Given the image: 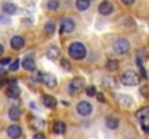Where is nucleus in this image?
I'll return each mask as SVG.
<instances>
[{"label": "nucleus", "instance_id": "nucleus-16", "mask_svg": "<svg viewBox=\"0 0 149 139\" xmlns=\"http://www.w3.org/2000/svg\"><path fill=\"white\" fill-rule=\"evenodd\" d=\"M42 101H44V104H45L47 107H49V109L56 107V104H58L56 98L52 97V96H44V97H42Z\"/></svg>", "mask_w": 149, "mask_h": 139}, {"label": "nucleus", "instance_id": "nucleus-33", "mask_svg": "<svg viewBox=\"0 0 149 139\" xmlns=\"http://www.w3.org/2000/svg\"><path fill=\"white\" fill-rule=\"evenodd\" d=\"M10 62V58H3V59H0V65H6V64H9Z\"/></svg>", "mask_w": 149, "mask_h": 139}, {"label": "nucleus", "instance_id": "nucleus-6", "mask_svg": "<svg viewBox=\"0 0 149 139\" xmlns=\"http://www.w3.org/2000/svg\"><path fill=\"white\" fill-rule=\"evenodd\" d=\"M77 112L81 115V116H88L91 112H93V106L88 103V101H80L77 104Z\"/></svg>", "mask_w": 149, "mask_h": 139}, {"label": "nucleus", "instance_id": "nucleus-1", "mask_svg": "<svg viewBox=\"0 0 149 139\" xmlns=\"http://www.w3.org/2000/svg\"><path fill=\"white\" fill-rule=\"evenodd\" d=\"M68 55L74 59H83L87 55V48L81 42H72L68 46Z\"/></svg>", "mask_w": 149, "mask_h": 139}, {"label": "nucleus", "instance_id": "nucleus-9", "mask_svg": "<svg viewBox=\"0 0 149 139\" xmlns=\"http://www.w3.org/2000/svg\"><path fill=\"white\" fill-rule=\"evenodd\" d=\"M22 135V128L17 126V125H12L7 128V136L10 139H17Z\"/></svg>", "mask_w": 149, "mask_h": 139}, {"label": "nucleus", "instance_id": "nucleus-4", "mask_svg": "<svg viewBox=\"0 0 149 139\" xmlns=\"http://www.w3.org/2000/svg\"><path fill=\"white\" fill-rule=\"evenodd\" d=\"M74 28H75L74 20H72L71 17H65V19H62V22H61V26H59V34H62V35L71 34V32L74 31Z\"/></svg>", "mask_w": 149, "mask_h": 139}, {"label": "nucleus", "instance_id": "nucleus-31", "mask_svg": "<svg viewBox=\"0 0 149 139\" xmlns=\"http://www.w3.org/2000/svg\"><path fill=\"white\" fill-rule=\"evenodd\" d=\"M41 74H42V73H36V74L32 77V80H33L35 83H41Z\"/></svg>", "mask_w": 149, "mask_h": 139}, {"label": "nucleus", "instance_id": "nucleus-13", "mask_svg": "<svg viewBox=\"0 0 149 139\" xmlns=\"http://www.w3.org/2000/svg\"><path fill=\"white\" fill-rule=\"evenodd\" d=\"M19 94H20V89L16 86V83L15 84H10L7 89H6V96L7 97H19Z\"/></svg>", "mask_w": 149, "mask_h": 139}, {"label": "nucleus", "instance_id": "nucleus-26", "mask_svg": "<svg viewBox=\"0 0 149 139\" xmlns=\"http://www.w3.org/2000/svg\"><path fill=\"white\" fill-rule=\"evenodd\" d=\"M58 7H59V0H48V3H47L48 10H56Z\"/></svg>", "mask_w": 149, "mask_h": 139}, {"label": "nucleus", "instance_id": "nucleus-17", "mask_svg": "<svg viewBox=\"0 0 149 139\" xmlns=\"http://www.w3.org/2000/svg\"><path fill=\"white\" fill-rule=\"evenodd\" d=\"M3 12H4L6 15H15V13L17 12V7H16V4H13V3H10V1H6V3L3 4Z\"/></svg>", "mask_w": 149, "mask_h": 139}, {"label": "nucleus", "instance_id": "nucleus-3", "mask_svg": "<svg viewBox=\"0 0 149 139\" xmlns=\"http://www.w3.org/2000/svg\"><path fill=\"white\" fill-rule=\"evenodd\" d=\"M113 49H114V52H117V54H126V52L130 49V44H129V41H127V39L120 38V39L114 41V44H113Z\"/></svg>", "mask_w": 149, "mask_h": 139}, {"label": "nucleus", "instance_id": "nucleus-34", "mask_svg": "<svg viewBox=\"0 0 149 139\" xmlns=\"http://www.w3.org/2000/svg\"><path fill=\"white\" fill-rule=\"evenodd\" d=\"M32 139H45V135H44V133H36Z\"/></svg>", "mask_w": 149, "mask_h": 139}, {"label": "nucleus", "instance_id": "nucleus-10", "mask_svg": "<svg viewBox=\"0 0 149 139\" xmlns=\"http://www.w3.org/2000/svg\"><path fill=\"white\" fill-rule=\"evenodd\" d=\"M10 46H12V49L19 51V49H22V48L25 46V39H23L20 35H16V36H13V38L10 39Z\"/></svg>", "mask_w": 149, "mask_h": 139}, {"label": "nucleus", "instance_id": "nucleus-39", "mask_svg": "<svg viewBox=\"0 0 149 139\" xmlns=\"http://www.w3.org/2000/svg\"><path fill=\"white\" fill-rule=\"evenodd\" d=\"M0 73H1V71H0Z\"/></svg>", "mask_w": 149, "mask_h": 139}, {"label": "nucleus", "instance_id": "nucleus-11", "mask_svg": "<svg viewBox=\"0 0 149 139\" xmlns=\"http://www.w3.org/2000/svg\"><path fill=\"white\" fill-rule=\"evenodd\" d=\"M22 65H23L25 70H28V71H31V73H33V71L36 70V64H35V59H33L32 57H25L23 61H22Z\"/></svg>", "mask_w": 149, "mask_h": 139}, {"label": "nucleus", "instance_id": "nucleus-5", "mask_svg": "<svg viewBox=\"0 0 149 139\" xmlns=\"http://www.w3.org/2000/svg\"><path fill=\"white\" fill-rule=\"evenodd\" d=\"M41 83H44L47 87H55L56 86V77L51 73H42L41 74Z\"/></svg>", "mask_w": 149, "mask_h": 139}, {"label": "nucleus", "instance_id": "nucleus-25", "mask_svg": "<svg viewBox=\"0 0 149 139\" xmlns=\"http://www.w3.org/2000/svg\"><path fill=\"white\" fill-rule=\"evenodd\" d=\"M44 29H45V32H47L48 35H52V34L55 32V23H54L52 20H48V22L45 23V28H44Z\"/></svg>", "mask_w": 149, "mask_h": 139}, {"label": "nucleus", "instance_id": "nucleus-21", "mask_svg": "<svg viewBox=\"0 0 149 139\" xmlns=\"http://www.w3.org/2000/svg\"><path fill=\"white\" fill-rule=\"evenodd\" d=\"M47 57H48L49 59H56V58H59V49H58L56 46H51V48H48Z\"/></svg>", "mask_w": 149, "mask_h": 139}, {"label": "nucleus", "instance_id": "nucleus-19", "mask_svg": "<svg viewBox=\"0 0 149 139\" xmlns=\"http://www.w3.org/2000/svg\"><path fill=\"white\" fill-rule=\"evenodd\" d=\"M65 131H67V125H65L64 122L58 120V122H55V123H54V132H55V133L61 135V133H64Z\"/></svg>", "mask_w": 149, "mask_h": 139}, {"label": "nucleus", "instance_id": "nucleus-14", "mask_svg": "<svg viewBox=\"0 0 149 139\" xmlns=\"http://www.w3.org/2000/svg\"><path fill=\"white\" fill-rule=\"evenodd\" d=\"M136 117H138V120H141V122L146 120V119L149 117V106L141 107V109L136 112Z\"/></svg>", "mask_w": 149, "mask_h": 139}, {"label": "nucleus", "instance_id": "nucleus-30", "mask_svg": "<svg viewBox=\"0 0 149 139\" xmlns=\"http://www.w3.org/2000/svg\"><path fill=\"white\" fill-rule=\"evenodd\" d=\"M141 93H142V96L149 97V86H142L141 87Z\"/></svg>", "mask_w": 149, "mask_h": 139}, {"label": "nucleus", "instance_id": "nucleus-22", "mask_svg": "<svg viewBox=\"0 0 149 139\" xmlns=\"http://www.w3.org/2000/svg\"><path fill=\"white\" fill-rule=\"evenodd\" d=\"M106 68L109 71H117L119 70V61L117 59H109L106 62Z\"/></svg>", "mask_w": 149, "mask_h": 139}, {"label": "nucleus", "instance_id": "nucleus-8", "mask_svg": "<svg viewBox=\"0 0 149 139\" xmlns=\"http://www.w3.org/2000/svg\"><path fill=\"white\" fill-rule=\"evenodd\" d=\"M99 12L100 15H104V16H109L113 13V4L110 1H101L99 6Z\"/></svg>", "mask_w": 149, "mask_h": 139}, {"label": "nucleus", "instance_id": "nucleus-35", "mask_svg": "<svg viewBox=\"0 0 149 139\" xmlns=\"http://www.w3.org/2000/svg\"><path fill=\"white\" fill-rule=\"evenodd\" d=\"M141 74H142V77H146V73H145V68L141 65Z\"/></svg>", "mask_w": 149, "mask_h": 139}, {"label": "nucleus", "instance_id": "nucleus-27", "mask_svg": "<svg viewBox=\"0 0 149 139\" xmlns=\"http://www.w3.org/2000/svg\"><path fill=\"white\" fill-rule=\"evenodd\" d=\"M61 65H62V68H64V70L71 71V62H70L67 58H61Z\"/></svg>", "mask_w": 149, "mask_h": 139}, {"label": "nucleus", "instance_id": "nucleus-18", "mask_svg": "<svg viewBox=\"0 0 149 139\" xmlns=\"http://www.w3.org/2000/svg\"><path fill=\"white\" fill-rule=\"evenodd\" d=\"M90 3H91V0H75V7L80 12H84L90 7Z\"/></svg>", "mask_w": 149, "mask_h": 139}, {"label": "nucleus", "instance_id": "nucleus-23", "mask_svg": "<svg viewBox=\"0 0 149 139\" xmlns=\"http://www.w3.org/2000/svg\"><path fill=\"white\" fill-rule=\"evenodd\" d=\"M103 84H104L106 87H109V89H116V87H117V81H116L113 77H106V78L103 80Z\"/></svg>", "mask_w": 149, "mask_h": 139}, {"label": "nucleus", "instance_id": "nucleus-37", "mask_svg": "<svg viewBox=\"0 0 149 139\" xmlns=\"http://www.w3.org/2000/svg\"><path fill=\"white\" fill-rule=\"evenodd\" d=\"M1 54H3V45L0 44V57H1Z\"/></svg>", "mask_w": 149, "mask_h": 139}, {"label": "nucleus", "instance_id": "nucleus-28", "mask_svg": "<svg viewBox=\"0 0 149 139\" xmlns=\"http://www.w3.org/2000/svg\"><path fill=\"white\" fill-rule=\"evenodd\" d=\"M86 93H87V96H90V97H93V96H96V94H97L94 86H88V87L86 89Z\"/></svg>", "mask_w": 149, "mask_h": 139}, {"label": "nucleus", "instance_id": "nucleus-32", "mask_svg": "<svg viewBox=\"0 0 149 139\" xmlns=\"http://www.w3.org/2000/svg\"><path fill=\"white\" fill-rule=\"evenodd\" d=\"M125 6H130V4H133L135 3V0H120Z\"/></svg>", "mask_w": 149, "mask_h": 139}, {"label": "nucleus", "instance_id": "nucleus-15", "mask_svg": "<svg viewBox=\"0 0 149 139\" xmlns=\"http://www.w3.org/2000/svg\"><path fill=\"white\" fill-rule=\"evenodd\" d=\"M106 126L109 128V129H117L119 128V119L116 117V116H107L106 117Z\"/></svg>", "mask_w": 149, "mask_h": 139}, {"label": "nucleus", "instance_id": "nucleus-20", "mask_svg": "<svg viewBox=\"0 0 149 139\" xmlns=\"http://www.w3.org/2000/svg\"><path fill=\"white\" fill-rule=\"evenodd\" d=\"M20 116H22V112L19 110V107H10V110H9V117H10L12 120H19Z\"/></svg>", "mask_w": 149, "mask_h": 139}, {"label": "nucleus", "instance_id": "nucleus-2", "mask_svg": "<svg viewBox=\"0 0 149 139\" xmlns=\"http://www.w3.org/2000/svg\"><path fill=\"white\" fill-rule=\"evenodd\" d=\"M122 81H123V84H126V86H138L139 81H141V78H139V75H138L135 71L127 70V71H125V73L122 74Z\"/></svg>", "mask_w": 149, "mask_h": 139}, {"label": "nucleus", "instance_id": "nucleus-36", "mask_svg": "<svg viewBox=\"0 0 149 139\" xmlns=\"http://www.w3.org/2000/svg\"><path fill=\"white\" fill-rule=\"evenodd\" d=\"M96 96H97V98H99L100 101H104V97H103V94H100V93H97Z\"/></svg>", "mask_w": 149, "mask_h": 139}, {"label": "nucleus", "instance_id": "nucleus-7", "mask_svg": "<svg viewBox=\"0 0 149 139\" xmlns=\"http://www.w3.org/2000/svg\"><path fill=\"white\" fill-rule=\"evenodd\" d=\"M83 87H84V80L83 78H74V80H71V83H70V92L71 93H78L83 90Z\"/></svg>", "mask_w": 149, "mask_h": 139}, {"label": "nucleus", "instance_id": "nucleus-12", "mask_svg": "<svg viewBox=\"0 0 149 139\" xmlns=\"http://www.w3.org/2000/svg\"><path fill=\"white\" fill-rule=\"evenodd\" d=\"M29 126L32 129H41V128H44V120L36 117V116H31L29 117Z\"/></svg>", "mask_w": 149, "mask_h": 139}, {"label": "nucleus", "instance_id": "nucleus-38", "mask_svg": "<svg viewBox=\"0 0 149 139\" xmlns=\"http://www.w3.org/2000/svg\"><path fill=\"white\" fill-rule=\"evenodd\" d=\"M1 86H3V81H0V89H1Z\"/></svg>", "mask_w": 149, "mask_h": 139}, {"label": "nucleus", "instance_id": "nucleus-29", "mask_svg": "<svg viewBox=\"0 0 149 139\" xmlns=\"http://www.w3.org/2000/svg\"><path fill=\"white\" fill-rule=\"evenodd\" d=\"M17 68H19V59H15L12 64H10V71H17Z\"/></svg>", "mask_w": 149, "mask_h": 139}, {"label": "nucleus", "instance_id": "nucleus-24", "mask_svg": "<svg viewBox=\"0 0 149 139\" xmlns=\"http://www.w3.org/2000/svg\"><path fill=\"white\" fill-rule=\"evenodd\" d=\"M119 101H120V104H123V106H132V104H133V100H132L129 96H119Z\"/></svg>", "mask_w": 149, "mask_h": 139}]
</instances>
